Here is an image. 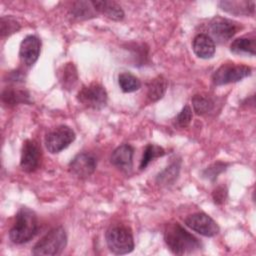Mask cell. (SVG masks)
<instances>
[{"mask_svg": "<svg viewBox=\"0 0 256 256\" xmlns=\"http://www.w3.org/2000/svg\"><path fill=\"white\" fill-rule=\"evenodd\" d=\"M164 240L169 250L176 255H185L198 251L201 242L179 223H170L164 230Z\"/></svg>", "mask_w": 256, "mask_h": 256, "instance_id": "obj_1", "label": "cell"}, {"mask_svg": "<svg viewBox=\"0 0 256 256\" xmlns=\"http://www.w3.org/2000/svg\"><path fill=\"white\" fill-rule=\"evenodd\" d=\"M38 231L35 213L27 207H22L15 217V223L9 231V238L15 244L30 241Z\"/></svg>", "mask_w": 256, "mask_h": 256, "instance_id": "obj_2", "label": "cell"}, {"mask_svg": "<svg viewBox=\"0 0 256 256\" xmlns=\"http://www.w3.org/2000/svg\"><path fill=\"white\" fill-rule=\"evenodd\" d=\"M67 244V235L62 226L50 230L33 247L32 254L36 256H55L62 253Z\"/></svg>", "mask_w": 256, "mask_h": 256, "instance_id": "obj_3", "label": "cell"}, {"mask_svg": "<svg viewBox=\"0 0 256 256\" xmlns=\"http://www.w3.org/2000/svg\"><path fill=\"white\" fill-rule=\"evenodd\" d=\"M105 239L110 251L117 255L130 253L134 248L131 231L122 225L111 226L106 231Z\"/></svg>", "mask_w": 256, "mask_h": 256, "instance_id": "obj_4", "label": "cell"}, {"mask_svg": "<svg viewBox=\"0 0 256 256\" xmlns=\"http://www.w3.org/2000/svg\"><path fill=\"white\" fill-rule=\"evenodd\" d=\"M251 68L246 65L235 63L222 64L212 75L213 83L217 86L241 81L251 75Z\"/></svg>", "mask_w": 256, "mask_h": 256, "instance_id": "obj_5", "label": "cell"}, {"mask_svg": "<svg viewBox=\"0 0 256 256\" xmlns=\"http://www.w3.org/2000/svg\"><path fill=\"white\" fill-rule=\"evenodd\" d=\"M77 100L87 108L100 110L106 106L108 95L104 87L98 83L83 86L77 94Z\"/></svg>", "mask_w": 256, "mask_h": 256, "instance_id": "obj_6", "label": "cell"}, {"mask_svg": "<svg viewBox=\"0 0 256 256\" xmlns=\"http://www.w3.org/2000/svg\"><path fill=\"white\" fill-rule=\"evenodd\" d=\"M75 137V132L69 126L60 125L46 135L45 145L50 153L56 154L67 148Z\"/></svg>", "mask_w": 256, "mask_h": 256, "instance_id": "obj_7", "label": "cell"}, {"mask_svg": "<svg viewBox=\"0 0 256 256\" xmlns=\"http://www.w3.org/2000/svg\"><path fill=\"white\" fill-rule=\"evenodd\" d=\"M239 29L240 26L237 22L221 16L214 17L209 23V31L211 36L219 43H224L230 40Z\"/></svg>", "mask_w": 256, "mask_h": 256, "instance_id": "obj_8", "label": "cell"}, {"mask_svg": "<svg viewBox=\"0 0 256 256\" xmlns=\"http://www.w3.org/2000/svg\"><path fill=\"white\" fill-rule=\"evenodd\" d=\"M184 222L187 227L206 237H213L219 232L217 223L209 215L202 212L189 215Z\"/></svg>", "mask_w": 256, "mask_h": 256, "instance_id": "obj_9", "label": "cell"}, {"mask_svg": "<svg viewBox=\"0 0 256 256\" xmlns=\"http://www.w3.org/2000/svg\"><path fill=\"white\" fill-rule=\"evenodd\" d=\"M41 161V149L38 143L34 140H26L23 143L21 151L20 166L25 172L35 171Z\"/></svg>", "mask_w": 256, "mask_h": 256, "instance_id": "obj_10", "label": "cell"}, {"mask_svg": "<svg viewBox=\"0 0 256 256\" xmlns=\"http://www.w3.org/2000/svg\"><path fill=\"white\" fill-rule=\"evenodd\" d=\"M97 167L96 158L89 153L77 154L69 163V171L78 178H87Z\"/></svg>", "mask_w": 256, "mask_h": 256, "instance_id": "obj_11", "label": "cell"}, {"mask_svg": "<svg viewBox=\"0 0 256 256\" xmlns=\"http://www.w3.org/2000/svg\"><path fill=\"white\" fill-rule=\"evenodd\" d=\"M41 48V42L38 37L34 35L26 36L21 44L19 49V57L21 62L27 66L31 67L39 58Z\"/></svg>", "mask_w": 256, "mask_h": 256, "instance_id": "obj_12", "label": "cell"}, {"mask_svg": "<svg viewBox=\"0 0 256 256\" xmlns=\"http://www.w3.org/2000/svg\"><path fill=\"white\" fill-rule=\"evenodd\" d=\"M133 153H134V149L131 145L129 144L120 145L112 152L110 161L115 167L121 169L122 171L128 172L132 169Z\"/></svg>", "mask_w": 256, "mask_h": 256, "instance_id": "obj_13", "label": "cell"}, {"mask_svg": "<svg viewBox=\"0 0 256 256\" xmlns=\"http://www.w3.org/2000/svg\"><path fill=\"white\" fill-rule=\"evenodd\" d=\"M192 48L197 57L201 59L212 58L215 53V43L213 39L206 34H198L194 37Z\"/></svg>", "mask_w": 256, "mask_h": 256, "instance_id": "obj_14", "label": "cell"}, {"mask_svg": "<svg viewBox=\"0 0 256 256\" xmlns=\"http://www.w3.org/2000/svg\"><path fill=\"white\" fill-rule=\"evenodd\" d=\"M96 12L105 15L107 18L114 21H121L124 18V11L121 6L114 1L108 0H93L91 1Z\"/></svg>", "mask_w": 256, "mask_h": 256, "instance_id": "obj_15", "label": "cell"}, {"mask_svg": "<svg viewBox=\"0 0 256 256\" xmlns=\"http://www.w3.org/2000/svg\"><path fill=\"white\" fill-rule=\"evenodd\" d=\"M57 77L63 89L67 91L73 90L78 82V73L75 65L72 62L63 64L57 71Z\"/></svg>", "mask_w": 256, "mask_h": 256, "instance_id": "obj_16", "label": "cell"}, {"mask_svg": "<svg viewBox=\"0 0 256 256\" xmlns=\"http://www.w3.org/2000/svg\"><path fill=\"white\" fill-rule=\"evenodd\" d=\"M220 8L232 15H253L255 11L254 1H220Z\"/></svg>", "mask_w": 256, "mask_h": 256, "instance_id": "obj_17", "label": "cell"}, {"mask_svg": "<svg viewBox=\"0 0 256 256\" xmlns=\"http://www.w3.org/2000/svg\"><path fill=\"white\" fill-rule=\"evenodd\" d=\"M2 102L7 106H15L21 103H31L30 94L26 90L6 88L2 92Z\"/></svg>", "mask_w": 256, "mask_h": 256, "instance_id": "obj_18", "label": "cell"}, {"mask_svg": "<svg viewBox=\"0 0 256 256\" xmlns=\"http://www.w3.org/2000/svg\"><path fill=\"white\" fill-rule=\"evenodd\" d=\"M167 89V80L163 76H157L147 84V98L151 102L160 100Z\"/></svg>", "mask_w": 256, "mask_h": 256, "instance_id": "obj_19", "label": "cell"}, {"mask_svg": "<svg viewBox=\"0 0 256 256\" xmlns=\"http://www.w3.org/2000/svg\"><path fill=\"white\" fill-rule=\"evenodd\" d=\"M230 51L237 55L254 56L256 53V43L254 38L240 37L235 39L230 45Z\"/></svg>", "mask_w": 256, "mask_h": 256, "instance_id": "obj_20", "label": "cell"}, {"mask_svg": "<svg viewBox=\"0 0 256 256\" xmlns=\"http://www.w3.org/2000/svg\"><path fill=\"white\" fill-rule=\"evenodd\" d=\"M180 171V161H174L157 175L156 181L161 185H171L175 182Z\"/></svg>", "mask_w": 256, "mask_h": 256, "instance_id": "obj_21", "label": "cell"}, {"mask_svg": "<svg viewBox=\"0 0 256 256\" xmlns=\"http://www.w3.org/2000/svg\"><path fill=\"white\" fill-rule=\"evenodd\" d=\"M118 84L125 93L135 92L141 87V81L129 72H122L118 76Z\"/></svg>", "mask_w": 256, "mask_h": 256, "instance_id": "obj_22", "label": "cell"}, {"mask_svg": "<svg viewBox=\"0 0 256 256\" xmlns=\"http://www.w3.org/2000/svg\"><path fill=\"white\" fill-rule=\"evenodd\" d=\"M95 9L90 2L87 1H78L74 3L73 8L71 9V13L73 17L84 20V19H89L92 17H95Z\"/></svg>", "mask_w": 256, "mask_h": 256, "instance_id": "obj_23", "label": "cell"}, {"mask_svg": "<svg viewBox=\"0 0 256 256\" xmlns=\"http://www.w3.org/2000/svg\"><path fill=\"white\" fill-rule=\"evenodd\" d=\"M192 106L196 114L204 115L213 109L214 102L208 96L197 94V95H194L192 98Z\"/></svg>", "mask_w": 256, "mask_h": 256, "instance_id": "obj_24", "label": "cell"}, {"mask_svg": "<svg viewBox=\"0 0 256 256\" xmlns=\"http://www.w3.org/2000/svg\"><path fill=\"white\" fill-rule=\"evenodd\" d=\"M21 28L20 23L17 21V19L13 16H2L0 19V32L1 37H7L10 36L17 31H19Z\"/></svg>", "mask_w": 256, "mask_h": 256, "instance_id": "obj_25", "label": "cell"}, {"mask_svg": "<svg viewBox=\"0 0 256 256\" xmlns=\"http://www.w3.org/2000/svg\"><path fill=\"white\" fill-rule=\"evenodd\" d=\"M164 154H165V151L162 147L154 145V144H148L144 150L139 168L145 169L152 160H154L157 157L163 156Z\"/></svg>", "mask_w": 256, "mask_h": 256, "instance_id": "obj_26", "label": "cell"}, {"mask_svg": "<svg viewBox=\"0 0 256 256\" xmlns=\"http://www.w3.org/2000/svg\"><path fill=\"white\" fill-rule=\"evenodd\" d=\"M226 167H227V164L226 163H223V162H216V163H213L211 164L209 167H207L202 175L204 178H206L207 180H210V181H214L217 176L222 173L223 171L226 170Z\"/></svg>", "mask_w": 256, "mask_h": 256, "instance_id": "obj_27", "label": "cell"}, {"mask_svg": "<svg viewBox=\"0 0 256 256\" xmlns=\"http://www.w3.org/2000/svg\"><path fill=\"white\" fill-rule=\"evenodd\" d=\"M192 120V110L189 105H185L180 113L176 116L174 120V125L179 128L187 127Z\"/></svg>", "mask_w": 256, "mask_h": 256, "instance_id": "obj_28", "label": "cell"}, {"mask_svg": "<svg viewBox=\"0 0 256 256\" xmlns=\"http://www.w3.org/2000/svg\"><path fill=\"white\" fill-rule=\"evenodd\" d=\"M212 197H213V200L216 204H222L224 203L226 197H227V190L225 187L223 186H219L217 187L213 193H212Z\"/></svg>", "mask_w": 256, "mask_h": 256, "instance_id": "obj_29", "label": "cell"}, {"mask_svg": "<svg viewBox=\"0 0 256 256\" xmlns=\"http://www.w3.org/2000/svg\"><path fill=\"white\" fill-rule=\"evenodd\" d=\"M9 81H13V82H20V81H23L24 80V74L18 70L16 71H12L10 74H9V77H8Z\"/></svg>", "mask_w": 256, "mask_h": 256, "instance_id": "obj_30", "label": "cell"}]
</instances>
